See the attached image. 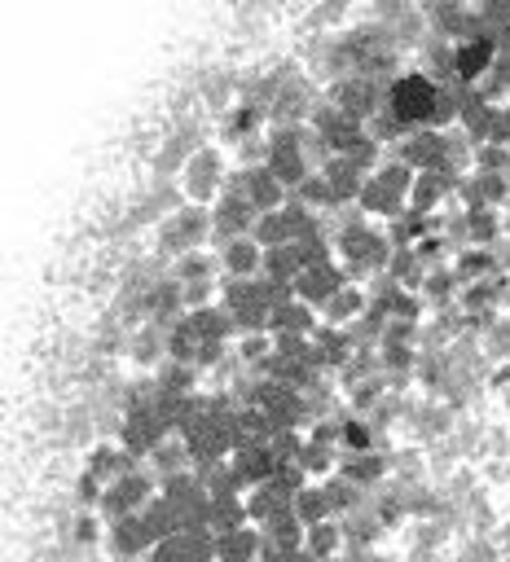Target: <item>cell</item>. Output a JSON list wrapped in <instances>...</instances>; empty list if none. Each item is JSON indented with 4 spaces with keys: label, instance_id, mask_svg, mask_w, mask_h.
Segmentation results:
<instances>
[{
    "label": "cell",
    "instance_id": "6da1fadb",
    "mask_svg": "<svg viewBox=\"0 0 510 562\" xmlns=\"http://www.w3.org/2000/svg\"><path fill=\"white\" fill-rule=\"evenodd\" d=\"M440 97H444V84L427 71H409V75H396L387 84V110L414 132V128H431L436 124V110H440Z\"/></svg>",
    "mask_w": 510,
    "mask_h": 562
},
{
    "label": "cell",
    "instance_id": "7a4b0ae2",
    "mask_svg": "<svg viewBox=\"0 0 510 562\" xmlns=\"http://www.w3.org/2000/svg\"><path fill=\"white\" fill-rule=\"evenodd\" d=\"M335 250H339V259H344V268H348V277L357 272H387V259H392V242L379 233V229H370L366 220H352V224H344L339 229V237H335Z\"/></svg>",
    "mask_w": 510,
    "mask_h": 562
},
{
    "label": "cell",
    "instance_id": "3957f363",
    "mask_svg": "<svg viewBox=\"0 0 510 562\" xmlns=\"http://www.w3.org/2000/svg\"><path fill=\"white\" fill-rule=\"evenodd\" d=\"M255 220H260V207L246 198V189H242L237 176H229L224 194L211 202V237H216L220 246L233 242V237H251V233H255Z\"/></svg>",
    "mask_w": 510,
    "mask_h": 562
},
{
    "label": "cell",
    "instance_id": "277c9868",
    "mask_svg": "<svg viewBox=\"0 0 510 562\" xmlns=\"http://www.w3.org/2000/svg\"><path fill=\"white\" fill-rule=\"evenodd\" d=\"M207 237H211V211L185 207V211L167 215V224H163V233H159V250L181 259V255H189V250H202Z\"/></svg>",
    "mask_w": 510,
    "mask_h": 562
},
{
    "label": "cell",
    "instance_id": "5b68a950",
    "mask_svg": "<svg viewBox=\"0 0 510 562\" xmlns=\"http://www.w3.org/2000/svg\"><path fill=\"white\" fill-rule=\"evenodd\" d=\"M181 185H185V194L194 198V207L216 202V198L224 194V185H229V176H224V159H220L216 150H198V154L185 163Z\"/></svg>",
    "mask_w": 510,
    "mask_h": 562
},
{
    "label": "cell",
    "instance_id": "8992f818",
    "mask_svg": "<svg viewBox=\"0 0 510 562\" xmlns=\"http://www.w3.org/2000/svg\"><path fill=\"white\" fill-rule=\"evenodd\" d=\"M344 286H348V268L344 264H317V268H304L295 277V300H304L313 308H326Z\"/></svg>",
    "mask_w": 510,
    "mask_h": 562
},
{
    "label": "cell",
    "instance_id": "52a82bcc",
    "mask_svg": "<svg viewBox=\"0 0 510 562\" xmlns=\"http://www.w3.org/2000/svg\"><path fill=\"white\" fill-rule=\"evenodd\" d=\"M396 159L409 163L414 172H444V132L440 128H414L396 145Z\"/></svg>",
    "mask_w": 510,
    "mask_h": 562
},
{
    "label": "cell",
    "instance_id": "ba28073f",
    "mask_svg": "<svg viewBox=\"0 0 510 562\" xmlns=\"http://www.w3.org/2000/svg\"><path fill=\"white\" fill-rule=\"evenodd\" d=\"M237 180H242V189H246V198L260 207V215L265 211H282L287 202H291V189L269 172V163H255V167H242L237 172Z\"/></svg>",
    "mask_w": 510,
    "mask_h": 562
},
{
    "label": "cell",
    "instance_id": "9c48e42d",
    "mask_svg": "<svg viewBox=\"0 0 510 562\" xmlns=\"http://www.w3.org/2000/svg\"><path fill=\"white\" fill-rule=\"evenodd\" d=\"M322 176H326V185H331V194H335V207L361 202V189H366V180H370V172L357 167L348 154H331L326 167H322Z\"/></svg>",
    "mask_w": 510,
    "mask_h": 562
},
{
    "label": "cell",
    "instance_id": "30bf717a",
    "mask_svg": "<svg viewBox=\"0 0 510 562\" xmlns=\"http://www.w3.org/2000/svg\"><path fill=\"white\" fill-rule=\"evenodd\" d=\"M220 268L229 277H265V246L255 237H233L220 246Z\"/></svg>",
    "mask_w": 510,
    "mask_h": 562
},
{
    "label": "cell",
    "instance_id": "8fae6325",
    "mask_svg": "<svg viewBox=\"0 0 510 562\" xmlns=\"http://www.w3.org/2000/svg\"><path fill=\"white\" fill-rule=\"evenodd\" d=\"M106 531H111V545H115L124 558L150 553V549L159 545V540H154V531H150V523H146V514H124V518L106 523Z\"/></svg>",
    "mask_w": 510,
    "mask_h": 562
},
{
    "label": "cell",
    "instance_id": "7c38bea8",
    "mask_svg": "<svg viewBox=\"0 0 510 562\" xmlns=\"http://www.w3.org/2000/svg\"><path fill=\"white\" fill-rule=\"evenodd\" d=\"M265 558V531L260 527H237L216 536V562H260Z\"/></svg>",
    "mask_w": 510,
    "mask_h": 562
},
{
    "label": "cell",
    "instance_id": "4fadbf2b",
    "mask_svg": "<svg viewBox=\"0 0 510 562\" xmlns=\"http://www.w3.org/2000/svg\"><path fill=\"white\" fill-rule=\"evenodd\" d=\"M449 194H457V180H453V176H444V172H418V180H414V189H409V211L436 215V207H440Z\"/></svg>",
    "mask_w": 510,
    "mask_h": 562
},
{
    "label": "cell",
    "instance_id": "5bb4252c",
    "mask_svg": "<svg viewBox=\"0 0 510 562\" xmlns=\"http://www.w3.org/2000/svg\"><path fill=\"white\" fill-rule=\"evenodd\" d=\"M317 330H322V321H317V308H313V304H304V300H287V304H278V308H274L269 335H304V339H313Z\"/></svg>",
    "mask_w": 510,
    "mask_h": 562
},
{
    "label": "cell",
    "instance_id": "9a60e30c",
    "mask_svg": "<svg viewBox=\"0 0 510 562\" xmlns=\"http://www.w3.org/2000/svg\"><path fill=\"white\" fill-rule=\"evenodd\" d=\"M366 308H370V295L348 281V286H344V291L322 308V326H339V330H348V326H357V321L366 317Z\"/></svg>",
    "mask_w": 510,
    "mask_h": 562
},
{
    "label": "cell",
    "instance_id": "2e32d148",
    "mask_svg": "<svg viewBox=\"0 0 510 562\" xmlns=\"http://www.w3.org/2000/svg\"><path fill=\"white\" fill-rule=\"evenodd\" d=\"M260 531H265V549H274V553H291V549H304V536H309V527L295 518V510H282L278 518L260 523Z\"/></svg>",
    "mask_w": 510,
    "mask_h": 562
},
{
    "label": "cell",
    "instance_id": "e0dca14e",
    "mask_svg": "<svg viewBox=\"0 0 510 562\" xmlns=\"http://www.w3.org/2000/svg\"><path fill=\"white\" fill-rule=\"evenodd\" d=\"M361 211H370V215H383V220H401L405 211H409V198H401L396 189H387L379 176H370L366 180V189H361V202H357Z\"/></svg>",
    "mask_w": 510,
    "mask_h": 562
},
{
    "label": "cell",
    "instance_id": "ac0fdd59",
    "mask_svg": "<svg viewBox=\"0 0 510 562\" xmlns=\"http://www.w3.org/2000/svg\"><path fill=\"white\" fill-rule=\"evenodd\" d=\"M291 510H295V518H300L304 527H317V523H331V518H335V505H331L326 483H309L304 492H295Z\"/></svg>",
    "mask_w": 510,
    "mask_h": 562
},
{
    "label": "cell",
    "instance_id": "d6986e66",
    "mask_svg": "<svg viewBox=\"0 0 510 562\" xmlns=\"http://www.w3.org/2000/svg\"><path fill=\"white\" fill-rule=\"evenodd\" d=\"M387 470H392V461L379 457L374 448L370 453H344V475L361 488H379V479H387Z\"/></svg>",
    "mask_w": 510,
    "mask_h": 562
},
{
    "label": "cell",
    "instance_id": "ffe728a7",
    "mask_svg": "<svg viewBox=\"0 0 510 562\" xmlns=\"http://www.w3.org/2000/svg\"><path fill=\"white\" fill-rule=\"evenodd\" d=\"M150 470H154V479H159V483H163V479H172V475H185V470H189V444L167 435V440L150 453Z\"/></svg>",
    "mask_w": 510,
    "mask_h": 562
},
{
    "label": "cell",
    "instance_id": "44dd1931",
    "mask_svg": "<svg viewBox=\"0 0 510 562\" xmlns=\"http://www.w3.org/2000/svg\"><path fill=\"white\" fill-rule=\"evenodd\" d=\"M246 523H251V514H246V501H242V496H224V501H211V505H207V527H211L216 536L237 531V527H246Z\"/></svg>",
    "mask_w": 510,
    "mask_h": 562
},
{
    "label": "cell",
    "instance_id": "7402d4cb",
    "mask_svg": "<svg viewBox=\"0 0 510 562\" xmlns=\"http://www.w3.org/2000/svg\"><path fill=\"white\" fill-rule=\"evenodd\" d=\"M304 272V264H300V250H295V242L291 246H269L265 250V277L269 281H287V286H295V277Z\"/></svg>",
    "mask_w": 510,
    "mask_h": 562
},
{
    "label": "cell",
    "instance_id": "603a6c76",
    "mask_svg": "<svg viewBox=\"0 0 510 562\" xmlns=\"http://www.w3.org/2000/svg\"><path fill=\"white\" fill-rule=\"evenodd\" d=\"M251 237L269 250V246H291V242H295V229H291L287 211H265L260 220H255V233H251Z\"/></svg>",
    "mask_w": 510,
    "mask_h": 562
},
{
    "label": "cell",
    "instance_id": "cb8c5ba5",
    "mask_svg": "<svg viewBox=\"0 0 510 562\" xmlns=\"http://www.w3.org/2000/svg\"><path fill=\"white\" fill-rule=\"evenodd\" d=\"M492 246H466V250H457V277L462 281H484V277H492Z\"/></svg>",
    "mask_w": 510,
    "mask_h": 562
},
{
    "label": "cell",
    "instance_id": "d4e9b609",
    "mask_svg": "<svg viewBox=\"0 0 510 562\" xmlns=\"http://www.w3.org/2000/svg\"><path fill=\"white\" fill-rule=\"evenodd\" d=\"M344 545H348V540H344V527H339V523H317V527H309V536H304V549H313L322 562H331Z\"/></svg>",
    "mask_w": 510,
    "mask_h": 562
},
{
    "label": "cell",
    "instance_id": "484cf974",
    "mask_svg": "<svg viewBox=\"0 0 510 562\" xmlns=\"http://www.w3.org/2000/svg\"><path fill=\"white\" fill-rule=\"evenodd\" d=\"M466 229H471V246H492L497 233H501L497 207H471L466 211Z\"/></svg>",
    "mask_w": 510,
    "mask_h": 562
},
{
    "label": "cell",
    "instance_id": "4316f807",
    "mask_svg": "<svg viewBox=\"0 0 510 562\" xmlns=\"http://www.w3.org/2000/svg\"><path fill=\"white\" fill-rule=\"evenodd\" d=\"M344 457V448L339 444H317V440H309L304 444V457H300V466L309 470V479H322V475H331L335 470V461Z\"/></svg>",
    "mask_w": 510,
    "mask_h": 562
},
{
    "label": "cell",
    "instance_id": "83f0119b",
    "mask_svg": "<svg viewBox=\"0 0 510 562\" xmlns=\"http://www.w3.org/2000/svg\"><path fill=\"white\" fill-rule=\"evenodd\" d=\"M457 286H462V277H457V272H449V268H427L418 295L431 300V304H444L449 295H457Z\"/></svg>",
    "mask_w": 510,
    "mask_h": 562
},
{
    "label": "cell",
    "instance_id": "f1b7e54d",
    "mask_svg": "<svg viewBox=\"0 0 510 562\" xmlns=\"http://www.w3.org/2000/svg\"><path fill=\"white\" fill-rule=\"evenodd\" d=\"M295 202H304V207H313V211H331L335 207V194H331V185H326V176L322 172H313L295 194H291Z\"/></svg>",
    "mask_w": 510,
    "mask_h": 562
},
{
    "label": "cell",
    "instance_id": "f546056e",
    "mask_svg": "<svg viewBox=\"0 0 510 562\" xmlns=\"http://www.w3.org/2000/svg\"><path fill=\"white\" fill-rule=\"evenodd\" d=\"M211 255H202V250H189V255H181L176 259V268H172V277L181 281V286H189V281H211Z\"/></svg>",
    "mask_w": 510,
    "mask_h": 562
},
{
    "label": "cell",
    "instance_id": "4dcf8cb0",
    "mask_svg": "<svg viewBox=\"0 0 510 562\" xmlns=\"http://www.w3.org/2000/svg\"><path fill=\"white\" fill-rule=\"evenodd\" d=\"M339 444H344V453H370L374 431H370L361 418H344V422H339Z\"/></svg>",
    "mask_w": 510,
    "mask_h": 562
},
{
    "label": "cell",
    "instance_id": "1f68e13d",
    "mask_svg": "<svg viewBox=\"0 0 510 562\" xmlns=\"http://www.w3.org/2000/svg\"><path fill=\"white\" fill-rule=\"evenodd\" d=\"M484 141H492V145H510V106H492Z\"/></svg>",
    "mask_w": 510,
    "mask_h": 562
},
{
    "label": "cell",
    "instance_id": "d6a6232c",
    "mask_svg": "<svg viewBox=\"0 0 510 562\" xmlns=\"http://www.w3.org/2000/svg\"><path fill=\"white\" fill-rule=\"evenodd\" d=\"M484 348H488V356H492V361H506V356H510V326H506V321H497V326L484 335Z\"/></svg>",
    "mask_w": 510,
    "mask_h": 562
},
{
    "label": "cell",
    "instance_id": "836d02e7",
    "mask_svg": "<svg viewBox=\"0 0 510 562\" xmlns=\"http://www.w3.org/2000/svg\"><path fill=\"white\" fill-rule=\"evenodd\" d=\"M260 128V106H237L233 110V137H251Z\"/></svg>",
    "mask_w": 510,
    "mask_h": 562
},
{
    "label": "cell",
    "instance_id": "e575fe53",
    "mask_svg": "<svg viewBox=\"0 0 510 562\" xmlns=\"http://www.w3.org/2000/svg\"><path fill=\"white\" fill-rule=\"evenodd\" d=\"M159 356V339L154 335H146L141 343H137V361H154Z\"/></svg>",
    "mask_w": 510,
    "mask_h": 562
},
{
    "label": "cell",
    "instance_id": "d590c367",
    "mask_svg": "<svg viewBox=\"0 0 510 562\" xmlns=\"http://www.w3.org/2000/svg\"><path fill=\"white\" fill-rule=\"evenodd\" d=\"M93 527H97V523H93V518H84V523H80V540H93Z\"/></svg>",
    "mask_w": 510,
    "mask_h": 562
}]
</instances>
